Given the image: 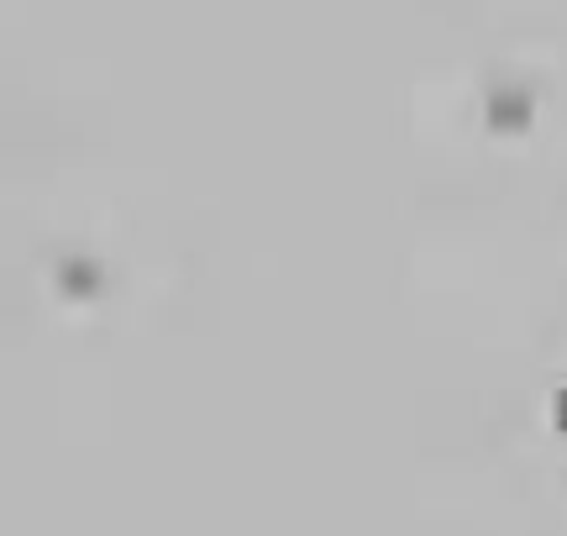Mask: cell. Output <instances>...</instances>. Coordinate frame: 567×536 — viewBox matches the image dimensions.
<instances>
[{
    "label": "cell",
    "instance_id": "obj_2",
    "mask_svg": "<svg viewBox=\"0 0 567 536\" xmlns=\"http://www.w3.org/2000/svg\"><path fill=\"white\" fill-rule=\"evenodd\" d=\"M551 411H557V421L567 426V390H557V400H551Z\"/></svg>",
    "mask_w": 567,
    "mask_h": 536
},
{
    "label": "cell",
    "instance_id": "obj_1",
    "mask_svg": "<svg viewBox=\"0 0 567 536\" xmlns=\"http://www.w3.org/2000/svg\"><path fill=\"white\" fill-rule=\"evenodd\" d=\"M488 111H494V116H509V111H526V95H520V90H505V84H499V90L488 95Z\"/></svg>",
    "mask_w": 567,
    "mask_h": 536
}]
</instances>
